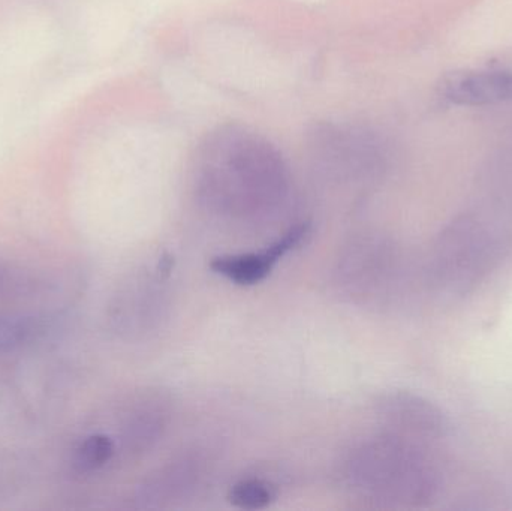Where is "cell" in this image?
I'll return each instance as SVG.
<instances>
[{"mask_svg": "<svg viewBox=\"0 0 512 511\" xmlns=\"http://www.w3.org/2000/svg\"><path fill=\"white\" fill-rule=\"evenodd\" d=\"M192 189L200 206L219 218L262 222L285 209L292 176L276 144L230 123L212 129L195 149Z\"/></svg>", "mask_w": 512, "mask_h": 511, "instance_id": "cell-1", "label": "cell"}, {"mask_svg": "<svg viewBox=\"0 0 512 511\" xmlns=\"http://www.w3.org/2000/svg\"><path fill=\"white\" fill-rule=\"evenodd\" d=\"M309 234V222H300L288 228L279 239L271 242L262 251L219 255L213 258L210 269L233 284L251 287L270 276L276 264L289 252L295 251L309 237Z\"/></svg>", "mask_w": 512, "mask_h": 511, "instance_id": "cell-6", "label": "cell"}, {"mask_svg": "<svg viewBox=\"0 0 512 511\" xmlns=\"http://www.w3.org/2000/svg\"><path fill=\"white\" fill-rule=\"evenodd\" d=\"M168 267L159 264L153 272L140 273L120 294L117 320L132 333L156 329L167 312L168 294L165 276Z\"/></svg>", "mask_w": 512, "mask_h": 511, "instance_id": "cell-7", "label": "cell"}, {"mask_svg": "<svg viewBox=\"0 0 512 511\" xmlns=\"http://www.w3.org/2000/svg\"><path fill=\"white\" fill-rule=\"evenodd\" d=\"M276 488L267 480L243 479L231 486L228 492V501L231 506L240 510H262L276 500Z\"/></svg>", "mask_w": 512, "mask_h": 511, "instance_id": "cell-11", "label": "cell"}, {"mask_svg": "<svg viewBox=\"0 0 512 511\" xmlns=\"http://www.w3.org/2000/svg\"><path fill=\"white\" fill-rule=\"evenodd\" d=\"M442 98L462 107H483L512 99V72L465 71L448 75L439 86Z\"/></svg>", "mask_w": 512, "mask_h": 511, "instance_id": "cell-9", "label": "cell"}, {"mask_svg": "<svg viewBox=\"0 0 512 511\" xmlns=\"http://www.w3.org/2000/svg\"><path fill=\"white\" fill-rule=\"evenodd\" d=\"M173 402L162 390H146L140 393L125 414L123 441L131 453H147L164 438L171 416Z\"/></svg>", "mask_w": 512, "mask_h": 511, "instance_id": "cell-8", "label": "cell"}, {"mask_svg": "<svg viewBox=\"0 0 512 511\" xmlns=\"http://www.w3.org/2000/svg\"><path fill=\"white\" fill-rule=\"evenodd\" d=\"M343 476L358 494L402 509L429 506L444 486L427 447L387 432L355 444L343 462Z\"/></svg>", "mask_w": 512, "mask_h": 511, "instance_id": "cell-2", "label": "cell"}, {"mask_svg": "<svg viewBox=\"0 0 512 511\" xmlns=\"http://www.w3.org/2000/svg\"><path fill=\"white\" fill-rule=\"evenodd\" d=\"M114 453H116V444L110 437L101 434L92 435L75 450V468L81 473L99 471L113 459Z\"/></svg>", "mask_w": 512, "mask_h": 511, "instance_id": "cell-12", "label": "cell"}, {"mask_svg": "<svg viewBox=\"0 0 512 511\" xmlns=\"http://www.w3.org/2000/svg\"><path fill=\"white\" fill-rule=\"evenodd\" d=\"M336 285L358 305L382 303L394 296L403 279L399 246L381 234H360L340 252Z\"/></svg>", "mask_w": 512, "mask_h": 511, "instance_id": "cell-4", "label": "cell"}, {"mask_svg": "<svg viewBox=\"0 0 512 511\" xmlns=\"http://www.w3.org/2000/svg\"><path fill=\"white\" fill-rule=\"evenodd\" d=\"M507 248L501 231L462 216L436 237L427 258V284L445 296H466L498 269Z\"/></svg>", "mask_w": 512, "mask_h": 511, "instance_id": "cell-3", "label": "cell"}, {"mask_svg": "<svg viewBox=\"0 0 512 511\" xmlns=\"http://www.w3.org/2000/svg\"><path fill=\"white\" fill-rule=\"evenodd\" d=\"M30 327L24 320L0 318V351L9 350L23 344L29 336Z\"/></svg>", "mask_w": 512, "mask_h": 511, "instance_id": "cell-13", "label": "cell"}, {"mask_svg": "<svg viewBox=\"0 0 512 511\" xmlns=\"http://www.w3.org/2000/svg\"><path fill=\"white\" fill-rule=\"evenodd\" d=\"M203 477V462L198 456L186 455L159 468L141 488L138 500L143 507H165L194 492Z\"/></svg>", "mask_w": 512, "mask_h": 511, "instance_id": "cell-10", "label": "cell"}, {"mask_svg": "<svg viewBox=\"0 0 512 511\" xmlns=\"http://www.w3.org/2000/svg\"><path fill=\"white\" fill-rule=\"evenodd\" d=\"M382 432L429 447L447 438V414L423 396L405 390L384 393L376 402Z\"/></svg>", "mask_w": 512, "mask_h": 511, "instance_id": "cell-5", "label": "cell"}]
</instances>
